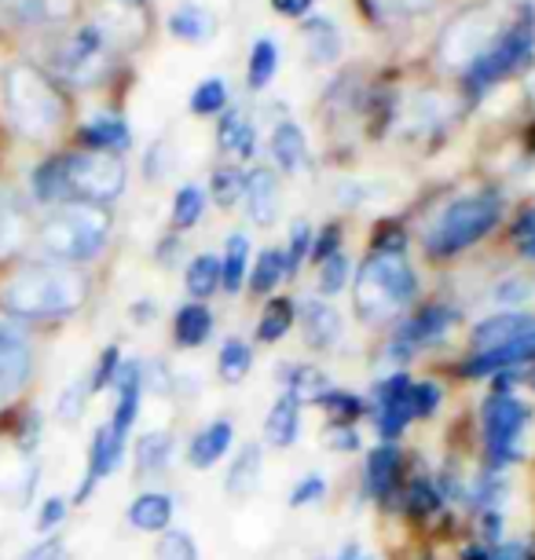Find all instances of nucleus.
Returning <instances> with one entry per match:
<instances>
[{
  "label": "nucleus",
  "mask_w": 535,
  "mask_h": 560,
  "mask_svg": "<svg viewBox=\"0 0 535 560\" xmlns=\"http://www.w3.org/2000/svg\"><path fill=\"white\" fill-rule=\"evenodd\" d=\"M0 301L19 319H62L85 304V279L62 264H30L8 279Z\"/></svg>",
  "instance_id": "1"
},
{
  "label": "nucleus",
  "mask_w": 535,
  "mask_h": 560,
  "mask_svg": "<svg viewBox=\"0 0 535 560\" xmlns=\"http://www.w3.org/2000/svg\"><path fill=\"white\" fill-rule=\"evenodd\" d=\"M111 235V213L96 202H62L40 228V246L56 260H89Z\"/></svg>",
  "instance_id": "2"
},
{
  "label": "nucleus",
  "mask_w": 535,
  "mask_h": 560,
  "mask_svg": "<svg viewBox=\"0 0 535 560\" xmlns=\"http://www.w3.org/2000/svg\"><path fill=\"white\" fill-rule=\"evenodd\" d=\"M411 298L415 271L404 260V253L377 249L356 275V308H360L363 319H385V315L400 312Z\"/></svg>",
  "instance_id": "3"
},
{
  "label": "nucleus",
  "mask_w": 535,
  "mask_h": 560,
  "mask_svg": "<svg viewBox=\"0 0 535 560\" xmlns=\"http://www.w3.org/2000/svg\"><path fill=\"white\" fill-rule=\"evenodd\" d=\"M4 100H8V114H12L15 129L23 136H40L56 132V125L62 121V96L56 92L45 73L37 67H12L4 81Z\"/></svg>",
  "instance_id": "4"
},
{
  "label": "nucleus",
  "mask_w": 535,
  "mask_h": 560,
  "mask_svg": "<svg viewBox=\"0 0 535 560\" xmlns=\"http://www.w3.org/2000/svg\"><path fill=\"white\" fill-rule=\"evenodd\" d=\"M499 198L496 195H469L451 202L444 213L437 217L433 231H429V249L437 257H451L458 249H469L480 242L491 228L499 224Z\"/></svg>",
  "instance_id": "5"
},
{
  "label": "nucleus",
  "mask_w": 535,
  "mask_h": 560,
  "mask_svg": "<svg viewBox=\"0 0 535 560\" xmlns=\"http://www.w3.org/2000/svg\"><path fill=\"white\" fill-rule=\"evenodd\" d=\"M62 176H67V195L73 202H111L125 191V165L114 154L89 151L62 158Z\"/></svg>",
  "instance_id": "6"
},
{
  "label": "nucleus",
  "mask_w": 535,
  "mask_h": 560,
  "mask_svg": "<svg viewBox=\"0 0 535 560\" xmlns=\"http://www.w3.org/2000/svg\"><path fill=\"white\" fill-rule=\"evenodd\" d=\"M502 15L496 8H474V12L458 15L455 23L444 30V37H440V59L447 62V67H466L469 62H477L485 51L496 45L502 37Z\"/></svg>",
  "instance_id": "7"
},
{
  "label": "nucleus",
  "mask_w": 535,
  "mask_h": 560,
  "mask_svg": "<svg viewBox=\"0 0 535 560\" xmlns=\"http://www.w3.org/2000/svg\"><path fill=\"white\" fill-rule=\"evenodd\" d=\"M532 48H535V23H528V19L510 23L507 30H502V37L496 40V45L485 51V56H480L477 62H469V70H466L469 89H474V92L491 89L496 81H502L507 73L517 70L521 62L532 56Z\"/></svg>",
  "instance_id": "8"
},
{
  "label": "nucleus",
  "mask_w": 535,
  "mask_h": 560,
  "mask_svg": "<svg viewBox=\"0 0 535 560\" xmlns=\"http://www.w3.org/2000/svg\"><path fill=\"white\" fill-rule=\"evenodd\" d=\"M528 429V407L513 396H491L485 404V443L496 465L521 458V440Z\"/></svg>",
  "instance_id": "9"
},
{
  "label": "nucleus",
  "mask_w": 535,
  "mask_h": 560,
  "mask_svg": "<svg viewBox=\"0 0 535 560\" xmlns=\"http://www.w3.org/2000/svg\"><path fill=\"white\" fill-rule=\"evenodd\" d=\"M107 67V40H103L100 26H85L78 30L67 48L59 51V73L70 78L73 84H92Z\"/></svg>",
  "instance_id": "10"
},
{
  "label": "nucleus",
  "mask_w": 535,
  "mask_h": 560,
  "mask_svg": "<svg viewBox=\"0 0 535 560\" xmlns=\"http://www.w3.org/2000/svg\"><path fill=\"white\" fill-rule=\"evenodd\" d=\"M30 341L12 319H0V399L15 396L30 382Z\"/></svg>",
  "instance_id": "11"
},
{
  "label": "nucleus",
  "mask_w": 535,
  "mask_h": 560,
  "mask_svg": "<svg viewBox=\"0 0 535 560\" xmlns=\"http://www.w3.org/2000/svg\"><path fill=\"white\" fill-rule=\"evenodd\" d=\"M377 432H382L385 440L400 436L407 421L415 418L411 410V382H407V374H393L389 382L377 385Z\"/></svg>",
  "instance_id": "12"
},
{
  "label": "nucleus",
  "mask_w": 535,
  "mask_h": 560,
  "mask_svg": "<svg viewBox=\"0 0 535 560\" xmlns=\"http://www.w3.org/2000/svg\"><path fill=\"white\" fill-rule=\"evenodd\" d=\"M118 407H114L111 418V432L121 443L129 440V429L136 425V415H140V393H143V366L140 363H125L118 370Z\"/></svg>",
  "instance_id": "13"
},
{
  "label": "nucleus",
  "mask_w": 535,
  "mask_h": 560,
  "mask_svg": "<svg viewBox=\"0 0 535 560\" xmlns=\"http://www.w3.org/2000/svg\"><path fill=\"white\" fill-rule=\"evenodd\" d=\"M243 198H246V213L257 228H268L279 213V184L268 168H249L243 176Z\"/></svg>",
  "instance_id": "14"
},
{
  "label": "nucleus",
  "mask_w": 535,
  "mask_h": 560,
  "mask_svg": "<svg viewBox=\"0 0 535 560\" xmlns=\"http://www.w3.org/2000/svg\"><path fill=\"white\" fill-rule=\"evenodd\" d=\"M121 454H125V443L114 436L111 425H103L96 436H92V451H89V477L81 480V488H78V502H85L92 488L103 480V477H111L114 469L121 465Z\"/></svg>",
  "instance_id": "15"
},
{
  "label": "nucleus",
  "mask_w": 535,
  "mask_h": 560,
  "mask_svg": "<svg viewBox=\"0 0 535 560\" xmlns=\"http://www.w3.org/2000/svg\"><path fill=\"white\" fill-rule=\"evenodd\" d=\"M535 330V319L524 312H502V315H491L488 323H480L474 330V345L477 352H491V348H502L510 341H517V337L532 334Z\"/></svg>",
  "instance_id": "16"
},
{
  "label": "nucleus",
  "mask_w": 535,
  "mask_h": 560,
  "mask_svg": "<svg viewBox=\"0 0 535 560\" xmlns=\"http://www.w3.org/2000/svg\"><path fill=\"white\" fill-rule=\"evenodd\" d=\"M301 330L312 348H334V341L341 337V315L327 301H304Z\"/></svg>",
  "instance_id": "17"
},
{
  "label": "nucleus",
  "mask_w": 535,
  "mask_h": 560,
  "mask_svg": "<svg viewBox=\"0 0 535 560\" xmlns=\"http://www.w3.org/2000/svg\"><path fill=\"white\" fill-rule=\"evenodd\" d=\"M528 359H535V330L517 337V341L502 345V348H491V352H477L474 363H466V374L480 377V374H491V370H507V366L528 363Z\"/></svg>",
  "instance_id": "18"
},
{
  "label": "nucleus",
  "mask_w": 535,
  "mask_h": 560,
  "mask_svg": "<svg viewBox=\"0 0 535 560\" xmlns=\"http://www.w3.org/2000/svg\"><path fill=\"white\" fill-rule=\"evenodd\" d=\"M301 37H304V48H309V59L316 62V67H327V62L341 56V34L330 19H323V15L304 19Z\"/></svg>",
  "instance_id": "19"
},
{
  "label": "nucleus",
  "mask_w": 535,
  "mask_h": 560,
  "mask_svg": "<svg viewBox=\"0 0 535 560\" xmlns=\"http://www.w3.org/2000/svg\"><path fill=\"white\" fill-rule=\"evenodd\" d=\"M232 447V421H209V425L191 440V451H187V462L195 469H209L224 458V451Z\"/></svg>",
  "instance_id": "20"
},
{
  "label": "nucleus",
  "mask_w": 535,
  "mask_h": 560,
  "mask_svg": "<svg viewBox=\"0 0 535 560\" xmlns=\"http://www.w3.org/2000/svg\"><path fill=\"white\" fill-rule=\"evenodd\" d=\"M271 158L287 173H301L304 162H309V140H304V132L293 121L276 125V132H271Z\"/></svg>",
  "instance_id": "21"
},
{
  "label": "nucleus",
  "mask_w": 535,
  "mask_h": 560,
  "mask_svg": "<svg viewBox=\"0 0 535 560\" xmlns=\"http://www.w3.org/2000/svg\"><path fill=\"white\" fill-rule=\"evenodd\" d=\"M301 429V404L293 396H279L265 418V436L271 447H290Z\"/></svg>",
  "instance_id": "22"
},
{
  "label": "nucleus",
  "mask_w": 535,
  "mask_h": 560,
  "mask_svg": "<svg viewBox=\"0 0 535 560\" xmlns=\"http://www.w3.org/2000/svg\"><path fill=\"white\" fill-rule=\"evenodd\" d=\"M170 34L187 40V45H198V40H209L217 34V15L206 12L202 4H181L170 15Z\"/></svg>",
  "instance_id": "23"
},
{
  "label": "nucleus",
  "mask_w": 535,
  "mask_h": 560,
  "mask_svg": "<svg viewBox=\"0 0 535 560\" xmlns=\"http://www.w3.org/2000/svg\"><path fill=\"white\" fill-rule=\"evenodd\" d=\"M81 140H85L92 151H103V154H114V151H125L132 140H129V125L114 114H100L92 118L85 129H81Z\"/></svg>",
  "instance_id": "24"
},
{
  "label": "nucleus",
  "mask_w": 535,
  "mask_h": 560,
  "mask_svg": "<svg viewBox=\"0 0 535 560\" xmlns=\"http://www.w3.org/2000/svg\"><path fill=\"white\" fill-rule=\"evenodd\" d=\"M173 521V499L170 494H140L129 505V524L136 532H165Z\"/></svg>",
  "instance_id": "25"
},
{
  "label": "nucleus",
  "mask_w": 535,
  "mask_h": 560,
  "mask_svg": "<svg viewBox=\"0 0 535 560\" xmlns=\"http://www.w3.org/2000/svg\"><path fill=\"white\" fill-rule=\"evenodd\" d=\"M260 483V447L257 443H249L239 454V462L232 465V472H228V494L232 499H249V494L257 491Z\"/></svg>",
  "instance_id": "26"
},
{
  "label": "nucleus",
  "mask_w": 535,
  "mask_h": 560,
  "mask_svg": "<svg viewBox=\"0 0 535 560\" xmlns=\"http://www.w3.org/2000/svg\"><path fill=\"white\" fill-rule=\"evenodd\" d=\"M396 465H400V454L396 447H377L371 451V458H367V491L374 494V499H385L396 480Z\"/></svg>",
  "instance_id": "27"
},
{
  "label": "nucleus",
  "mask_w": 535,
  "mask_h": 560,
  "mask_svg": "<svg viewBox=\"0 0 535 560\" xmlns=\"http://www.w3.org/2000/svg\"><path fill=\"white\" fill-rule=\"evenodd\" d=\"M217 140H220V151H235L249 158L254 154V125H249L243 114L235 110H224V118H220V129H217Z\"/></svg>",
  "instance_id": "28"
},
{
  "label": "nucleus",
  "mask_w": 535,
  "mask_h": 560,
  "mask_svg": "<svg viewBox=\"0 0 535 560\" xmlns=\"http://www.w3.org/2000/svg\"><path fill=\"white\" fill-rule=\"evenodd\" d=\"M246 260H249V238L246 235H232V238H228V246H224V260H220V282H224L228 293L243 290Z\"/></svg>",
  "instance_id": "29"
},
{
  "label": "nucleus",
  "mask_w": 535,
  "mask_h": 560,
  "mask_svg": "<svg viewBox=\"0 0 535 560\" xmlns=\"http://www.w3.org/2000/svg\"><path fill=\"white\" fill-rule=\"evenodd\" d=\"M213 330V319H209V312L202 304H184L181 312H176V341L184 348H198Z\"/></svg>",
  "instance_id": "30"
},
{
  "label": "nucleus",
  "mask_w": 535,
  "mask_h": 560,
  "mask_svg": "<svg viewBox=\"0 0 535 560\" xmlns=\"http://www.w3.org/2000/svg\"><path fill=\"white\" fill-rule=\"evenodd\" d=\"M276 70H279V45L268 37H260L254 51H249V67H246L249 89H265V84L276 78Z\"/></svg>",
  "instance_id": "31"
},
{
  "label": "nucleus",
  "mask_w": 535,
  "mask_h": 560,
  "mask_svg": "<svg viewBox=\"0 0 535 560\" xmlns=\"http://www.w3.org/2000/svg\"><path fill=\"white\" fill-rule=\"evenodd\" d=\"M170 454H173L170 432H147V436H140V443H136V465H140V472H162Z\"/></svg>",
  "instance_id": "32"
},
{
  "label": "nucleus",
  "mask_w": 535,
  "mask_h": 560,
  "mask_svg": "<svg viewBox=\"0 0 535 560\" xmlns=\"http://www.w3.org/2000/svg\"><path fill=\"white\" fill-rule=\"evenodd\" d=\"M217 287H220V257L202 253V257H195L187 264V290H191L195 298H209Z\"/></svg>",
  "instance_id": "33"
},
{
  "label": "nucleus",
  "mask_w": 535,
  "mask_h": 560,
  "mask_svg": "<svg viewBox=\"0 0 535 560\" xmlns=\"http://www.w3.org/2000/svg\"><path fill=\"white\" fill-rule=\"evenodd\" d=\"M287 275V253L279 249H265L254 264V275H249V287L257 293H271L279 287V279Z\"/></svg>",
  "instance_id": "34"
},
{
  "label": "nucleus",
  "mask_w": 535,
  "mask_h": 560,
  "mask_svg": "<svg viewBox=\"0 0 535 560\" xmlns=\"http://www.w3.org/2000/svg\"><path fill=\"white\" fill-rule=\"evenodd\" d=\"M451 323H455V312L433 304V308H426L422 315H418V319H411L407 326H411L415 345H426V341H437V337H444V330H447Z\"/></svg>",
  "instance_id": "35"
},
{
  "label": "nucleus",
  "mask_w": 535,
  "mask_h": 560,
  "mask_svg": "<svg viewBox=\"0 0 535 560\" xmlns=\"http://www.w3.org/2000/svg\"><path fill=\"white\" fill-rule=\"evenodd\" d=\"M202 209H206V198L198 187H181L173 198V228L176 231H187L202 220Z\"/></svg>",
  "instance_id": "36"
},
{
  "label": "nucleus",
  "mask_w": 535,
  "mask_h": 560,
  "mask_svg": "<svg viewBox=\"0 0 535 560\" xmlns=\"http://www.w3.org/2000/svg\"><path fill=\"white\" fill-rule=\"evenodd\" d=\"M224 103H228V84H224V78H206L191 92V110L198 114V118H209V114L224 110Z\"/></svg>",
  "instance_id": "37"
},
{
  "label": "nucleus",
  "mask_w": 535,
  "mask_h": 560,
  "mask_svg": "<svg viewBox=\"0 0 535 560\" xmlns=\"http://www.w3.org/2000/svg\"><path fill=\"white\" fill-rule=\"evenodd\" d=\"M330 393V385H327V377L319 374V370H312V366H304V370H298V374H290V396L298 399H304V404H319L323 396Z\"/></svg>",
  "instance_id": "38"
},
{
  "label": "nucleus",
  "mask_w": 535,
  "mask_h": 560,
  "mask_svg": "<svg viewBox=\"0 0 535 560\" xmlns=\"http://www.w3.org/2000/svg\"><path fill=\"white\" fill-rule=\"evenodd\" d=\"M217 366L228 385L243 382L246 370H249V348L243 341H224V348H220V355H217Z\"/></svg>",
  "instance_id": "39"
},
{
  "label": "nucleus",
  "mask_w": 535,
  "mask_h": 560,
  "mask_svg": "<svg viewBox=\"0 0 535 560\" xmlns=\"http://www.w3.org/2000/svg\"><path fill=\"white\" fill-rule=\"evenodd\" d=\"M290 323H293V304L290 301H271L265 315H260V326H257V337L260 341H279L282 334L290 330Z\"/></svg>",
  "instance_id": "40"
},
{
  "label": "nucleus",
  "mask_w": 535,
  "mask_h": 560,
  "mask_svg": "<svg viewBox=\"0 0 535 560\" xmlns=\"http://www.w3.org/2000/svg\"><path fill=\"white\" fill-rule=\"evenodd\" d=\"M23 238H26V220L19 217V209H0V260L15 257Z\"/></svg>",
  "instance_id": "41"
},
{
  "label": "nucleus",
  "mask_w": 535,
  "mask_h": 560,
  "mask_svg": "<svg viewBox=\"0 0 535 560\" xmlns=\"http://www.w3.org/2000/svg\"><path fill=\"white\" fill-rule=\"evenodd\" d=\"M159 560H198V549H195V538L187 532H165L159 538V549H154Z\"/></svg>",
  "instance_id": "42"
},
{
  "label": "nucleus",
  "mask_w": 535,
  "mask_h": 560,
  "mask_svg": "<svg viewBox=\"0 0 535 560\" xmlns=\"http://www.w3.org/2000/svg\"><path fill=\"white\" fill-rule=\"evenodd\" d=\"M345 279H349V260L341 257V253H334L319 264V293H341L345 290Z\"/></svg>",
  "instance_id": "43"
},
{
  "label": "nucleus",
  "mask_w": 535,
  "mask_h": 560,
  "mask_svg": "<svg viewBox=\"0 0 535 560\" xmlns=\"http://www.w3.org/2000/svg\"><path fill=\"white\" fill-rule=\"evenodd\" d=\"M213 198L220 209L235 206V198H243V173H235V168H217L213 176Z\"/></svg>",
  "instance_id": "44"
},
{
  "label": "nucleus",
  "mask_w": 535,
  "mask_h": 560,
  "mask_svg": "<svg viewBox=\"0 0 535 560\" xmlns=\"http://www.w3.org/2000/svg\"><path fill=\"white\" fill-rule=\"evenodd\" d=\"M85 399H89V382H73L70 388H62L56 415L62 421H78L81 415H85Z\"/></svg>",
  "instance_id": "45"
},
{
  "label": "nucleus",
  "mask_w": 535,
  "mask_h": 560,
  "mask_svg": "<svg viewBox=\"0 0 535 560\" xmlns=\"http://www.w3.org/2000/svg\"><path fill=\"white\" fill-rule=\"evenodd\" d=\"M118 370H121L118 348H107V352L100 355L96 370H92V377H89V393H100V388H107V385L114 382V377H118Z\"/></svg>",
  "instance_id": "46"
},
{
  "label": "nucleus",
  "mask_w": 535,
  "mask_h": 560,
  "mask_svg": "<svg viewBox=\"0 0 535 560\" xmlns=\"http://www.w3.org/2000/svg\"><path fill=\"white\" fill-rule=\"evenodd\" d=\"M312 249V228L304 224V220H298V224L290 228V249H287V271H293L298 264L309 257Z\"/></svg>",
  "instance_id": "47"
},
{
  "label": "nucleus",
  "mask_w": 535,
  "mask_h": 560,
  "mask_svg": "<svg viewBox=\"0 0 535 560\" xmlns=\"http://www.w3.org/2000/svg\"><path fill=\"white\" fill-rule=\"evenodd\" d=\"M319 407H327L334 418H360L363 415V404L349 393H327L319 399Z\"/></svg>",
  "instance_id": "48"
},
{
  "label": "nucleus",
  "mask_w": 535,
  "mask_h": 560,
  "mask_svg": "<svg viewBox=\"0 0 535 560\" xmlns=\"http://www.w3.org/2000/svg\"><path fill=\"white\" fill-rule=\"evenodd\" d=\"M440 404V388L433 382H422V385H411V410L415 418H429Z\"/></svg>",
  "instance_id": "49"
},
{
  "label": "nucleus",
  "mask_w": 535,
  "mask_h": 560,
  "mask_svg": "<svg viewBox=\"0 0 535 560\" xmlns=\"http://www.w3.org/2000/svg\"><path fill=\"white\" fill-rule=\"evenodd\" d=\"M323 491H327V483H323V477H309V480H301L298 488H293V494H290V505H309V502H319V499H323Z\"/></svg>",
  "instance_id": "50"
},
{
  "label": "nucleus",
  "mask_w": 535,
  "mask_h": 560,
  "mask_svg": "<svg viewBox=\"0 0 535 560\" xmlns=\"http://www.w3.org/2000/svg\"><path fill=\"white\" fill-rule=\"evenodd\" d=\"M62 516H67V502H62V499H48L45 505H40L37 532H51V527H59Z\"/></svg>",
  "instance_id": "51"
},
{
  "label": "nucleus",
  "mask_w": 535,
  "mask_h": 560,
  "mask_svg": "<svg viewBox=\"0 0 535 560\" xmlns=\"http://www.w3.org/2000/svg\"><path fill=\"white\" fill-rule=\"evenodd\" d=\"M268 4H271V12L287 15V19H304L312 12V4H316V0H268Z\"/></svg>",
  "instance_id": "52"
},
{
  "label": "nucleus",
  "mask_w": 535,
  "mask_h": 560,
  "mask_svg": "<svg viewBox=\"0 0 535 560\" xmlns=\"http://www.w3.org/2000/svg\"><path fill=\"white\" fill-rule=\"evenodd\" d=\"M437 505H440L437 491L429 488V483H415V491H411V510H415V513H433Z\"/></svg>",
  "instance_id": "53"
},
{
  "label": "nucleus",
  "mask_w": 535,
  "mask_h": 560,
  "mask_svg": "<svg viewBox=\"0 0 535 560\" xmlns=\"http://www.w3.org/2000/svg\"><path fill=\"white\" fill-rule=\"evenodd\" d=\"M393 15H418V12H429L437 8V0H382Z\"/></svg>",
  "instance_id": "54"
},
{
  "label": "nucleus",
  "mask_w": 535,
  "mask_h": 560,
  "mask_svg": "<svg viewBox=\"0 0 535 560\" xmlns=\"http://www.w3.org/2000/svg\"><path fill=\"white\" fill-rule=\"evenodd\" d=\"M517 246H521V253L524 257H532L535 260V213H528L517 224Z\"/></svg>",
  "instance_id": "55"
},
{
  "label": "nucleus",
  "mask_w": 535,
  "mask_h": 560,
  "mask_svg": "<svg viewBox=\"0 0 535 560\" xmlns=\"http://www.w3.org/2000/svg\"><path fill=\"white\" fill-rule=\"evenodd\" d=\"M338 242H341V231H338V228H327V235L319 238V246L312 249V257H316V260L323 264L327 257H334V253H338Z\"/></svg>",
  "instance_id": "56"
},
{
  "label": "nucleus",
  "mask_w": 535,
  "mask_h": 560,
  "mask_svg": "<svg viewBox=\"0 0 535 560\" xmlns=\"http://www.w3.org/2000/svg\"><path fill=\"white\" fill-rule=\"evenodd\" d=\"M327 447H334V451H352L356 447L352 429H330L327 432Z\"/></svg>",
  "instance_id": "57"
},
{
  "label": "nucleus",
  "mask_w": 535,
  "mask_h": 560,
  "mask_svg": "<svg viewBox=\"0 0 535 560\" xmlns=\"http://www.w3.org/2000/svg\"><path fill=\"white\" fill-rule=\"evenodd\" d=\"M480 560H528V549L524 546H502V549H491Z\"/></svg>",
  "instance_id": "58"
},
{
  "label": "nucleus",
  "mask_w": 535,
  "mask_h": 560,
  "mask_svg": "<svg viewBox=\"0 0 535 560\" xmlns=\"http://www.w3.org/2000/svg\"><path fill=\"white\" fill-rule=\"evenodd\" d=\"M143 382H151L154 393H170V374H165V366H162V363H154V366H151V374H143Z\"/></svg>",
  "instance_id": "59"
},
{
  "label": "nucleus",
  "mask_w": 535,
  "mask_h": 560,
  "mask_svg": "<svg viewBox=\"0 0 535 560\" xmlns=\"http://www.w3.org/2000/svg\"><path fill=\"white\" fill-rule=\"evenodd\" d=\"M517 298H528V290H524V282H502L499 301H517Z\"/></svg>",
  "instance_id": "60"
},
{
  "label": "nucleus",
  "mask_w": 535,
  "mask_h": 560,
  "mask_svg": "<svg viewBox=\"0 0 535 560\" xmlns=\"http://www.w3.org/2000/svg\"><path fill=\"white\" fill-rule=\"evenodd\" d=\"M40 560H70V557H67V549H62L59 542H51V549Z\"/></svg>",
  "instance_id": "61"
},
{
  "label": "nucleus",
  "mask_w": 535,
  "mask_h": 560,
  "mask_svg": "<svg viewBox=\"0 0 535 560\" xmlns=\"http://www.w3.org/2000/svg\"><path fill=\"white\" fill-rule=\"evenodd\" d=\"M524 84H528V96L535 100V70L528 73V81H524Z\"/></svg>",
  "instance_id": "62"
},
{
  "label": "nucleus",
  "mask_w": 535,
  "mask_h": 560,
  "mask_svg": "<svg viewBox=\"0 0 535 560\" xmlns=\"http://www.w3.org/2000/svg\"><path fill=\"white\" fill-rule=\"evenodd\" d=\"M132 4H140V0H132Z\"/></svg>",
  "instance_id": "63"
}]
</instances>
